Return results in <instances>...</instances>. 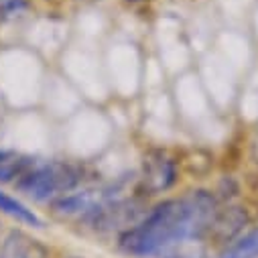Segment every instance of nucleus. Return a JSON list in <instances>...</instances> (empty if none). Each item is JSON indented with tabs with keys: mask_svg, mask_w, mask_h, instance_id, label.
I'll return each instance as SVG.
<instances>
[{
	"mask_svg": "<svg viewBox=\"0 0 258 258\" xmlns=\"http://www.w3.org/2000/svg\"><path fill=\"white\" fill-rule=\"evenodd\" d=\"M82 161L68 159H35L25 175L15 183L23 196L35 204H51L72 189L88 181Z\"/></svg>",
	"mask_w": 258,
	"mask_h": 258,
	"instance_id": "2",
	"label": "nucleus"
},
{
	"mask_svg": "<svg viewBox=\"0 0 258 258\" xmlns=\"http://www.w3.org/2000/svg\"><path fill=\"white\" fill-rule=\"evenodd\" d=\"M70 258H82V256H70Z\"/></svg>",
	"mask_w": 258,
	"mask_h": 258,
	"instance_id": "10",
	"label": "nucleus"
},
{
	"mask_svg": "<svg viewBox=\"0 0 258 258\" xmlns=\"http://www.w3.org/2000/svg\"><path fill=\"white\" fill-rule=\"evenodd\" d=\"M0 214L15 220L21 226H27V228H43V220L39 218L37 212H33L27 204L13 198L11 193H7L3 189H0Z\"/></svg>",
	"mask_w": 258,
	"mask_h": 258,
	"instance_id": "6",
	"label": "nucleus"
},
{
	"mask_svg": "<svg viewBox=\"0 0 258 258\" xmlns=\"http://www.w3.org/2000/svg\"><path fill=\"white\" fill-rule=\"evenodd\" d=\"M177 171L171 159H167L163 153L151 155L149 159H145V169H143V191L145 196H155V193H163L167 189L173 187V183L177 181Z\"/></svg>",
	"mask_w": 258,
	"mask_h": 258,
	"instance_id": "4",
	"label": "nucleus"
},
{
	"mask_svg": "<svg viewBox=\"0 0 258 258\" xmlns=\"http://www.w3.org/2000/svg\"><path fill=\"white\" fill-rule=\"evenodd\" d=\"M0 258H49V250L29 234L13 230L0 242Z\"/></svg>",
	"mask_w": 258,
	"mask_h": 258,
	"instance_id": "5",
	"label": "nucleus"
},
{
	"mask_svg": "<svg viewBox=\"0 0 258 258\" xmlns=\"http://www.w3.org/2000/svg\"><path fill=\"white\" fill-rule=\"evenodd\" d=\"M128 193L131 191H128V183L124 179L100 181V183L86 181L80 187L66 193V196L51 202L49 210L59 220H72V222L84 224L94 214H98L102 208L128 196Z\"/></svg>",
	"mask_w": 258,
	"mask_h": 258,
	"instance_id": "3",
	"label": "nucleus"
},
{
	"mask_svg": "<svg viewBox=\"0 0 258 258\" xmlns=\"http://www.w3.org/2000/svg\"><path fill=\"white\" fill-rule=\"evenodd\" d=\"M122 3L128 5V7H143V5L151 3V0H122Z\"/></svg>",
	"mask_w": 258,
	"mask_h": 258,
	"instance_id": "9",
	"label": "nucleus"
},
{
	"mask_svg": "<svg viewBox=\"0 0 258 258\" xmlns=\"http://www.w3.org/2000/svg\"><path fill=\"white\" fill-rule=\"evenodd\" d=\"M218 212L216 196L206 189L167 198L118 236V248L133 258H208Z\"/></svg>",
	"mask_w": 258,
	"mask_h": 258,
	"instance_id": "1",
	"label": "nucleus"
},
{
	"mask_svg": "<svg viewBox=\"0 0 258 258\" xmlns=\"http://www.w3.org/2000/svg\"><path fill=\"white\" fill-rule=\"evenodd\" d=\"M0 242H3V236H0Z\"/></svg>",
	"mask_w": 258,
	"mask_h": 258,
	"instance_id": "11",
	"label": "nucleus"
},
{
	"mask_svg": "<svg viewBox=\"0 0 258 258\" xmlns=\"http://www.w3.org/2000/svg\"><path fill=\"white\" fill-rule=\"evenodd\" d=\"M27 11V0H0V21Z\"/></svg>",
	"mask_w": 258,
	"mask_h": 258,
	"instance_id": "8",
	"label": "nucleus"
},
{
	"mask_svg": "<svg viewBox=\"0 0 258 258\" xmlns=\"http://www.w3.org/2000/svg\"><path fill=\"white\" fill-rule=\"evenodd\" d=\"M37 157L21 151H0V183H17Z\"/></svg>",
	"mask_w": 258,
	"mask_h": 258,
	"instance_id": "7",
	"label": "nucleus"
}]
</instances>
